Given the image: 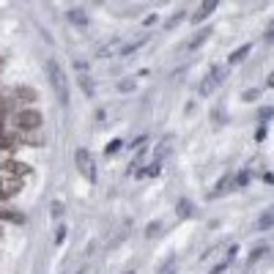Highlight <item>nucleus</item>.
Instances as JSON below:
<instances>
[{
	"mask_svg": "<svg viewBox=\"0 0 274 274\" xmlns=\"http://www.w3.org/2000/svg\"><path fill=\"white\" fill-rule=\"evenodd\" d=\"M77 69H80V88H83L85 96H96V85H93V80H91V71H88V66H85L83 61H77Z\"/></svg>",
	"mask_w": 274,
	"mask_h": 274,
	"instance_id": "4",
	"label": "nucleus"
},
{
	"mask_svg": "<svg viewBox=\"0 0 274 274\" xmlns=\"http://www.w3.org/2000/svg\"><path fill=\"white\" fill-rule=\"evenodd\" d=\"M255 140H258V143H260V140H266V126H260V129H258V135H255Z\"/></svg>",
	"mask_w": 274,
	"mask_h": 274,
	"instance_id": "26",
	"label": "nucleus"
},
{
	"mask_svg": "<svg viewBox=\"0 0 274 274\" xmlns=\"http://www.w3.org/2000/svg\"><path fill=\"white\" fill-rule=\"evenodd\" d=\"M77 274H83V269H80V271H77Z\"/></svg>",
	"mask_w": 274,
	"mask_h": 274,
	"instance_id": "29",
	"label": "nucleus"
},
{
	"mask_svg": "<svg viewBox=\"0 0 274 274\" xmlns=\"http://www.w3.org/2000/svg\"><path fill=\"white\" fill-rule=\"evenodd\" d=\"M118 148H121V140H115V143H110V145H107V153H115Z\"/></svg>",
	"mask_w": 274,
	"mask_h": 274,
	"instance_id": "24",
	"label": "nucleus"
},
{
	"mask_svg": "<svg viewBox=\"0 0 274 274\" xmlns=\"http://www.w3.org/2000/svg\"><path fill=\"white\" fill-rule=\"evenodd\" d=\"M153 233H159V222H153L151 228H148V236H153Z\"/></svg>",
	"mask_w": 274,
	"mask_h": 274,
	"instance_id": "27",
	"label": "nucleus"
},
{
	"mask_svg": "<svg viewBox=\"0 0 274 274\" xmlns=\"http://www.w3.org/2000/svg\"><path fill=\"white\" fill-rule=\"evenodd\" d=\"M274 225V214H260L258 217V230H269Z\"/></svg>",
	"mask_w": 274,
	"mask_h": 274,
	"instance_id": "13",
	"label": "nucleus"
},
{
	"mask_svg": "<svg viewBox=\"0 0 274 274\" xmlns=\"http://www.w3.org/2000/svg\"><path fill=\"white\" fill-rule=\"evenodd\" d=\"M266 38H274V22L269 25V30H266Z\"/></svg>",
	"mask_w": 274,
	"mask_h": 274,
	"instance_id": "28",
	"label": "nucleus"
},
{
	"mask_svg": "<svg viewBox=\"0 0 274 274\" xmlns=\"http://www.w3.org/2000/svg\"><path fill=\"white\" fill-rule=\"evenodd\" d=\"M225 269H228V260H225V263H219V266H214V269H211V274H222Z\"/></svg>",
	"mask_w": 274,
	"mask_h": 274,
	"instance_id": "25",
	"label": "nucleus"
},
{
	"mask_svg": "<svg viewBox=\"0 0 274 274\" xmlns=\"http://www.w3.org/2000/svg\"><path fill=\"white\" fill-rule=\"evenodd\" d=\"M63 239H66V228L61 225V228H58V233H55V242H58V244H63Z\"/></svg>",
	"mask_w": 274,
	"mask_h": 274,
	"instance_id": "23",
	"label": "nucleus"
},
{
	"mask_svg": "<svg viewBox=\"0 0 274 274\" xmlns=\"http://www.w3.org/2000/svg\"><path fill=\"white\" fill-rule=\"evenodd\" d=\"M263 252H266V247H258V250H255V252H252V255H250V260H247V266H252V263H255V260H258L260 255H263Z\"/></svg>",
	"mask_w": 274,
	"mask_h": 274,
	"instance_id": "18",
	"label": "nucleus"
},
{
	"mask_svg": "<svg viewBox=\"0 0 274 274\" xmlns=\"http://www.w3.org/2000/svg\"><path fill=\"white\" fill-rule=\"evenodd\" d=\"M250 50H252V44H244V47H239V50H236V52H233V55L228 58V63H230V66H233V63H242L244 58L250 55Z\"/></svg>",
	"mask_w": 274,
	"mask_h": 274,
	"instance_id": "9",
	"label": "nucleus"
},
{
	"mask_svg": "<svg viewBox=\"0 0 274 274\" xmlns=\"http://www.w3.org/2000/svg\"><path fill=\"white\" fill-rule=\"evenodd\" d=\"M66 17H69V22H74L77 28H85V25H88V17H85V11H80V9L66 11Z\"/></svg>",
	"mask_w": 274,
	"mask_h": 274,
	"instance_id": "7",
	"label": "nucleus"
},
{
	"mask_svg": "<svg viewBox=\"0 0 274 274\" xmlns=\"http://www.w3.org/2000/svg\"><path fill=\"white\" fill-rule=\"evenodd\" d=\"M129 274H132V271H129Z\"/></svg>",
	"mask_w": 274,
	"mask_h": 274,
	"instance_id": "30",
	"label": "nucleus"
},
{
	"mask_svg": "<svg viewBox=\"0 0 274 274\" xmlns=\"http://www.w3.org/2000/svg\"><path fill=\"white\" fill-rule=\"evenodd\" d=\"M258 96H260V88H250V91H244V102H255Z\"/></svg>",
	"mask_w": 274,
	"mask_h": 274,
	"instance_id": "17",
	"label": "nucleus"
},
{
	"mask_svg": "<svg viewBox=\"0 0 274 274\" xmlns=\"http://www.w3.org/2000/svg\"><path fill=\"white\" fill-rule=\"evenodd\" d=\"M14 126L22 132H30V129H38L42 126V112L38 110H22L14 115Z\"/></svg>",
	"mask_w": 274,
	"mask_h": 274,
	"instance_id": "3",
	"label": "nucleus"
},
{
	"mask_svg": "<svg viewBox=\"0 0 274 274\" xmlns=\"http://www.w3.org/2000/svg\"><path fill=\"white\" fill-rule=\"evenodd\" d=\"M61 214H63V203H61V200H55V203H52V217H61Z\"/></svg>",
	"mask_w": 274,
	"mask_h": 274,
	"instance_id": "20",
	"label": "nucleus"
},
{
	"mask_svg": "<svg viewBox=\"0 0 274 274\" xmlns=\"http://www.w3.org/2000/svg\"><path fill=\"white\" fill-rule=\"evenodd\" d=\"M209 36H211V28H200V30L195 33V36L189 38V44H186V50H198V47L203 44V42H206V38H209Z\"/></svg>",
	"mask_w": 274,
	"mask_h": 274,
	"instance_id": "6",
	"label": "nucleus"
},
{
	"mask_svg": "<svg viewBox=\"0 0 274 274\" xmlns=\"http://www.w3.org/2000/svg\"><path fill=\"white\" fill-rule=\"evenodd\" d=\"M217 6H219L217 0H206V3H200V9L192 14V22H203L209 14H214V9H217Z\"/></svg>",
	"mask_w": 274,
	"mask_h": 274,
	"instance_id": "5",
	"label": "nucleus"
},
{
	"mask_svg": "<svg viewBox=\"0 0 274 274\" xmlns=\"http://www.w3.org/2000/svg\"><path fill=\"white\" fill-rule=\"evenodd\" d=\"M176 211H178V217H181V219H186V217H192V211H195V209H192V203L186 198H181L176 203Z\"/></svg>",
	"mask_w": 274,
	"mask_h": 274,
	"instance_id": "10",
	"label": "nucleus"
},
{
	"mask_svg": "<svg viewBox=\"0 0 274 274\" xmlns=\"http://www.w3.org/2000/svg\"><path fill=\"white\" fill-rule=\"evenodd\" d=\"M74 159H77V170L83 173L85 181H88V184H96L99 170H96V159L91 156V151H88V148H77Z\"/></svg>",
	"mask_w": 274,
	"mask_h": 274,
	"instance_id": "2",
	"label": "nucleus"
},
{
	"mask_svg": "<svg viewBox=\"0 0 274 274\" xmlns=\"http://www.w3.org/2000/svg\"><path fill=\"white\" fill-rule=\"evenodd\" d=\"M211 77L217 80V85H219L225 77H228V66H219V69H214V71H211Z\"/></svg>",
	"mask_w": 274,
	"mask_h": 274,
	"instance_id": "15",
	"label": "nucleus"
},
{
	"mask_svg": "<svg viewBox=\"0 0 274 274\" xmlns=\"http://www.w3.org/2000/svg\"><path fill=\"white\" fill-rule=\"evenodd\" d=\"M214 88H217V80H214V77L209 74V77L203 80V83L198 85V96H211V93H214Z\"/></svg>",
	"mask_w": 274,
	"mask_h": 274,
	"instance_id": "8",
	"label": "nucleus"
},
{
	"mask_svg": "<svg viewBox=\"0 0 274 274\" xmlns=\"http://www.w3.org/2000/svg\"><path fill=\"white\" fill-rule=\"evenodd\" d=\"M143 44H145V38H137V42H132V44H124L121 52H124V55H132V52H135L137 47H143Z\"/></svg>",
	"mask_w": 274,
	"mask_h": 274,
	"instance_id": "14",
	"label": "nucleus"
},
{
	"mask_svg": "<svg viewBox=\"0 0 274 274\" xmlns=\"http://www.w3.org/2000/svg\"><path fill=\"white\" fill-rule=\"evenodd\" d=\"M258 115H260V121H269V118L274 115V107H263V110H260Z\"/></svg>",
	"mask_w": 274,
	"mask_h": 274,
	"instance_id": "19",
	"label": "nucleus"
},
{
	"mask_svg": "<svg viewBox=\"0 0 274 274\" xmlns=\"http://www.w3.org/2000/svg\"><path fill=\"white\" fill-rule=\"evenodd\" d=\"M47 77H50V85H52V91H55L58 102L66 107V104H69V83H66V74H63L61 63H58L55 58L47 61Z\"/></svg>",
	"mask_w": 274,
	"mask_h": 274,
	"instance_id": "1",
	"label": "nucleus"
},
{
	"mask_svg": "<svg viewBox=\"0 0 274 274\" xmlns=\"http://www.w3.org/2000/svg\"><path fill=\"white\" fill-rule=\"evenodd\" d=\"M250 184V173H239L236 178H233V186H247Z\"/></svg>",
	"mask_w": 274,
	"mask_h": 274,
	"instance_id": "16",
	"label": "nucleus"
},
{
	"mask_svg": "<svg viewBox=\"0 0 274 274\" xmlns=\"http://www.w3.org/2000/svg\"><path fill=\"white\" fill-rule=\"evenodd\" d=\"M17 99L19 102H36V91L28 88V85H22V88H17Z\"/></svg>",
	"mask_w": 274,
	"mask_h": 274,
	"instance_id": "11",
	"label": "nucleus"
},
{
	"mask_svg": "<svg viewBox=\"0 0 274 274\" xmlns=\"http://www.w3.org/2000/svg\"><path fill=\"white\" fill-rule=\"evenodd\" d=\"M112 47H118V42H110V44H107V47H102V50H99V55H112Z\"/></svg>",
	"mask_w": 274,
	"mask_h": 274,
	"instance_id": "21",
	"label": "nucleus"
},
{
	"mask_svg": "<svg viewBox=\"0 0 274 274\" xmlns=\"http://www.w3.org/2000/svg\"><path fill=\"white\" fill-rule=\"evenodd\" d=\"M230 186H233V176H225L222 181H219L217 186H214V195H225V192H228Z\"/></svg>",
	"mask_w": 274,
	"mask_h": 274,
	"instance_id": "12",
	"label": "nucleus"
},
{
	"mask_svg": "<svg viewBox=\"0 0 274 274\" xmlns=\"http://www.w3.org/2000/svg\"><path fill=\"white\" fill-rule=\"evenodd\" d=\"M118 88H121V91H132V88H135V80H121Z\"/></svg>",
	"mask_w": 274,
	"mask_h": 274,
	"instance_id": "22",
	"label": "nucleus"
}]
</instances>
